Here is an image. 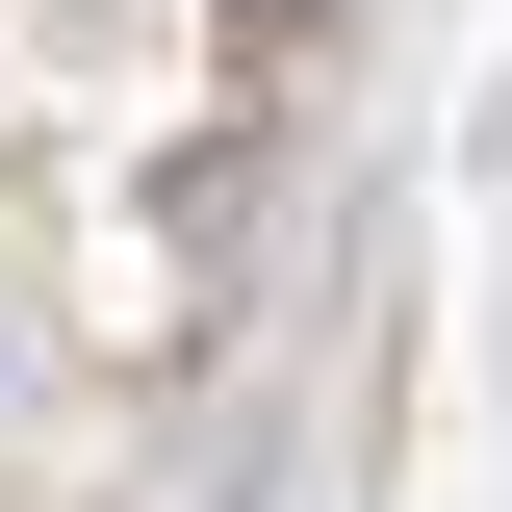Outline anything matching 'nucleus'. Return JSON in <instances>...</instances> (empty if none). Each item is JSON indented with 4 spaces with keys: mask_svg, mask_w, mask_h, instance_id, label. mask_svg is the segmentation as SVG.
<instances>
[{
    "mask_svg": "<svg viewBox=\"0 0 512 512\" xmlns=\"http://www.w3.org/2000/svg\"><path fill=\"white\" fill-rule=\"evenodd\" d=\"M308 26H333V0H231V77H282V52H308Z\"/></svg>",
    "mask_w": 512,
    "mask_h": 512,
    "instance_id": "f257e3e1",
    "label": "nucleus"
}]
</instances>
